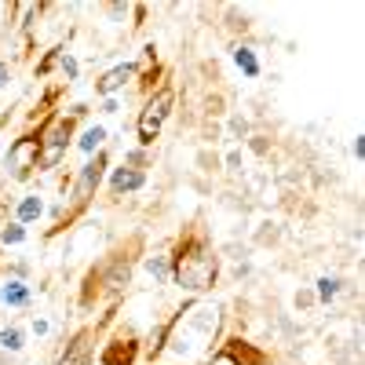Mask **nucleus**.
Listing matches in <instances>:
<instances>
[{"label": "nucleus", "instance_id": "nucleus-1", "mask_svg": "<svg viewBox=\"0 0 365 365\" xmlns=\"http://www.w3.org/2000/svg\"><path fill=\"white\" fill-rule=\"evenodd\" d=\"M216 274H220V259L212 252L208 237L201 230H190L187 237L175 245V256H172V278L190 289V292H205L216 285Z\"/></svg>", "mask_w": 365, "mask_h": 365}, {"label": "nucleus", "instance_id": "nucleus-2", "mask_svg": "<svg viewBox=\"0 0 365 365\" xmlns=\"http://www.w3.org/2000/svg\"><path fill=\"white\" fill-rule=\"evenodd\" d=\"M77 113L81 110H73L70 117L51 120V128L41 135V165L37 168H55L58 161L66 158V146H70V135H73V125H77Z\"/></svg>", "mask_w": 365, "mask_h": 365}, {"label": "nucleus", "instance_id": "nucleus-3", "mask_svg": "<svg viewBox=\"0 0 365 365\" xmlns=\"http://www.w3.org/2000/svg\"><path fill=\"white\" fill-rule=\"evenodd\" d=\"M41 135H44V132L22 135V139L11 143V150H8V172H11L15 179H26L29 172L41 165Z\"/></svg>", "mask_w": 365, "mask_h": 365}, {"label": "nucleus", "instance_id": "nucleus-4", "mask_svg": "<svg viewBox=\"0 0 365 365\" xmlns=\"http://www.w3.org/2000/svg\"><path fill=\"white\" fill-rule=\"evenodd\" d=\"M168 110H172V88H161L158 96L146 103V110L139 113V143L150 146V143L158 139V132H161V125H165Z\"/></svg>", "mask_w": 365, "mask_h": 365}, {"label": "nucleus", "instance_id": "nucleus-5", "mask_svg": "<svg viewBox=\"0 0 365 365\" xmlns=\"http://www.w3.org/2000/svg\"><path fill=\"white\" fill-rule=\"evenodd\" d=\"M263 361H267V358H263L252 344H245V340H227L205 365H263Z\"/></svg>", "mask_w": 365, "mask_h": 365}, {"label": "nucleus", "instance_id": "nucleus-6", "mask_svg": "<svg viewBox=\"0 0 365 365\" xmlns=\"http://www.w3.org/2000/svg\"><path fill=\"white\" fill-rule=\"evenodd\" d=\"M103 168H106V154H99L96 161H88V165L81 168V175H77V187H73V212H81V208L91 201V194H96L99 179H103Z\"/></svg>", "mask_w": 365, "mask_h": 365}, {"label": "nucleus", "instance_id": "nucleus-7", "mask_svg": "<svg viewBox=\"0 0 365 365\" xmlns=\"http://www.w3.org/2000/svg\"><path fill=\"white\" fill-rule=\"evenodd\" d=\"M135 358H139V344H135V336H117V340H110L106 347H103V365H135Z\"/></svg>", "mask_w": 365, "mask_h": 365}, {"label": "nucleus", "instance_id": "nucleus-8", "mask_svg": "<svg viewBox=\"0 0 365 365\" xmlns=\"http://www.w3.org/2000/svg\"><path fill=\"white\" fill-rule=\"evenodd\" d=\"M128 274H132V256L117 252L110 263H106V274H99V282L106 285V292H120L128 285Z\"/></svg>", "mask_w": 365, "mask_h": 365}, {"label": "nucleus", "instance_id": "nucleus-9", "mask_svg": "<svg viewBox=\"0 0 365 365\" xmlns=\"http://www.w3.org/2000/svg\"><path fill=\"white\" fill-rule=\"evenodd\" d=\"M91 336H96V332H91V329H84V332H77V336H73V344L66 347V354H63V361H58V365H88V351H91Z\"/></svg>", "mask_w": 365, "mask_h": 365}, {"label": "nucleus", "instance_id": "nucleus-10", "mask_svg": "<svg viewBox=\"0 0 365 365\" xmlns=\"http://www.w3.org/2000/svg\"><path fill=\"white\" fill-rule=\"evenodd\" d=\"M132 77H135V66H132V63H125V66L110 70V73L96 84V91H99V96H113V91H117V88H125Z\"/></svg>", "mask_w": 365, "mask_h": 365}, {"label": "nucleus", "instance_id": "nucleus-11", "mask_svg": "<svg viewBox=\"0 0 365 365\" xmlns=\"http://www.w3.org/2000/svg\"><path fill=\"white\" fill-rule=\"evenodd\" d=\"M143 187V172L139 168H117L110 179V190L113 194H125V190H139Z\"/></svg>", "mask_w": 365, "mask_h": 365}, {"label": "nucleus", "instance_id": "nucleus-12", "mask_svg": "<svg viewBox=\"0 0 365 365\" xmlns=\"http://www.w3.org/2000/svg\"><path fill=\"white\" fill-rule=\"evenodd\" d=\"M0 296H4V303H11V307H22V303H29V289H26L22 282H8Z\"/></svg>", "mask_w": 365, "mask_h": 365}, {"label": "nucleus", "instance_id": "nucleus-13", "mask_svg": "<svg viewBox=\"0 0 365 365\" xmlns=\"http://www.w3.org/2000/svg\"><path fill=\"white\" fill-rule=\"evenodd\" d=\"M234 63H237L241 70H245L249 77H256V73H259V63L252 58V51H249V48H237V51H234Z\"/></svg>", "mask_w": 365, "mask_h": 365}, {"label": "nucleus", "instance_id": "nucleus-14", "mask_svg": "<svg viewBox=\"0 0 365 365\" xmlns=\"http://www.w3.org/2000/svg\"><path fill=\"white\" fill-rule=\"evenodd\" d=\"M37 216H41V201L37 197H26L19 205V223H29V220H37Z\"/></svg>", "mask_w": 365, "mask_h": 365}, {"label": "nucleus", "instance_id": "nucleus-15", "mask_svg": "<svg viewBox=\"0 0 365 365\" xmlns=\"http://www.w3.org/2000/svg\"><path fill=\"white\" fill-rule=\"evenodd\" d=\"M0 344H4V351H19L22 347V332L19 329H4L0 332Z\"/></svg>", "mask_w": 365, "mask_h": 365}, {"label": "nucleus", "instance_id": "nucleus-16", "mask_svg": "<svg viewBox=\"0 0 365 365\" xmlns=\"http://www.w3.org/2000/svg\"><path fill=\"white\" fill-rule=\"evenodd\" d=\"M103 139H106V132H103V128H91V132H88V135L81 139V146H84V150H96V146H99Z\"/></svg>", "mask_w": 365, "mask_h": 365}, {"label": "nucleus", "instance_id": "nucleus-17", "mask_svg": "<svg viewBox=\"0 0 365 365\" xmlns=\"http://www.w3.org/2000/svg\"><path fill=\"white\" fill-rule=\"evenodd\" d=\"M26 237V230L19 227V223H11V227H4V241H8V245H19V241Z\"/></svg>", "mask_w": 365, "mask_h": 365}, {"label": "nucleus", "instance_id": "nucleus-18", "mask_svg": "<svg viewBox=\"0 0 365 365\" xmlns=\"http://www.w3.org/2000/svg\"><path fill=\"white\" fill-rule=\"evenodd\" d=\"M318 296H322V299H332V296H336V282L322 278V282H318Z\"/></svg>", "mask_w": 365, "mask_h": 365}, {"label": "nucleus", "instance_id": "nucleus-19", "mask_svg": "<svg viewBox=\"0 0 365 365\" xmlns=\"http://www.w3.org/2000/svg\"><path fill=\"white\" fill-rule=\"evenodd\" d=\"M354 154H358V158H361V161H365V135H361V139H358V143H354Z\"/></svg>", "mask_w": 365, "mask_h": 365}, {"label": "nucleus", "instance_id": "nucleus-20", "mask_svg": "<svg viewBox=\"0 0 365 365\" xmlns=\"http://www.w3.org/2000/svg\"><path fill=\"white\" fill-rule=\"evenodd\" d=\"M4 77H8V66H4V63H0V84H4Z\"/></svg>", "mask_w": 365, "mask_h": 365}]
</instances>
